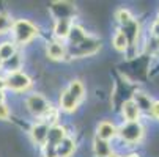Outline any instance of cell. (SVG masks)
I'll list each match as a JSON object with an SVG mask.
<instances>
[{"instance_id": "d6986e66", "label": "cell", "mask_w": 159, "mask_h": 157, "mask_svg": "<svg viewBox=\"0 0 159 157\" xmlns=\"http://www.w3.org/2000/svg\"><path fill=\"white\" fill-rule=\"evenodd\" d=\"M13 22H14V19L8 11H0V36L10 35Z\"/></svg>"}, {"instance_id": "e0dca14e", "label": "cell", "mask_w": 159, "mask_h": 157, "mask_svg": "<svg viewBox=\"0 0 159 157\" xmlns=\"http://www.w3.org/2000/svg\"><path fill=\"white\" fill-rule=\"evenodd\" d=\"M112 151H113V148H112L110 142L101 140L98 137L93 138V154H95V157H109V154Z\"/></svg>"}, {"instance_id": "5bb4252c", "label": "cell", "mask_w": 159, "mask_h": 157, "mask_svg": "<svg viewBox=\"0 0 159 157\" xmlns=\"http://www.w3.org/2000/svg\"><path fill=\"white\" fill-rule=\"evenodd\" d=\"M66 135H70V132H68L66 126H63V124H54V126L49 127L46 143L51 145V146H57Z\"/></svg>"}, {"instance_id": "4fadbf2b", "label": "cell", "mask_w": 159, "mask_h": 157, "mask_svg": "<svg viewBox=\"0 0 159 157\" xmlns=\"http://www.w3.org/2000/svg\"><path fill=\"white\" fill-rule=\"evenodd\" d=\"M87 36H88V32H87L82 25H79V24H76V22H74V24L71 25L70 33H68L66 41H65L66 49H68V47H74L76 44H79L80 41H84Z\"/></svg>"}, {"instance_id": "7c38bea8", "label": "cell", "mask_w": 159, "mask_h": 157, "mask_svg": "<svg viewBox=\"0 0 159 157\" xmlns=\"http://www.w3.org/2000/svg\"><path fill=\"white\" fill-rule=\"evenodd\" d=\"M76 149H77V140L73 135H66L55 146V154L57 157H73Z\"/></svg>"}, {"instance_id": "2e32d148", "label": "cell", "mask_w": 159, "mask_h": 157, "mask_svg": "<svg viewBox=\"0 0 159 157\" xmlns=\"http://www.w3.org/2000/svg\"><path fill=\"white\" fill-rule=\"evenodd\" d=\"M112 46H113V49H115L117 52H120V54H125L129 49L131 42H129L128 36L125 35V32L121 28H118L115 33H113V36H112Z\"/></svg>"}, {"instance_id": "7a4b0ae2", "label": "cell", "mask_w": 159, "mask_h": 157, "mask_svg": "<svg viewBox=\"0 0 159 157\" xmlns=\"http://www.w3.org/2000/svg\"><path fill=\"white\" fill-rule=\"evenodd\" d=\"M10 36H11V42L14 46H29V44L36 39L39 36V27L30 19H14L13 22V27H11V32H10Z\"/></svg>"}, {"instance_id": "603a6c76", "label": "cell", "mask_w": 159, "mask_h": 157, "mask_svg": "<svg viewBox=\"0 0 159 157\" xmlns=\"http://www.w3.org/2000/svg\"><path fill=\"white\" fill-rule=\"evenodd\" d=\"M41 155H43V157H57V154H55V146H51V145H48V143H44V145L41 146Z\"/></svg>"}, {"instance_id": "52a82bcc", "label": "cell", "mask_w": 159, "mask_h": 157, "mask_svg": "<svg viewBox=\"0 0 159 157\" xmlns=\"http://www.w3.org/2000/svg\"><path fill=\"white\" fill-rule=\"evenodd\" d=\"M51 13L54 16V20H57V19L74 20V17L77 14V8H76V5H73L70 2H52Z\"/></svg>"}, {"instance_id": "ba28073f", "label": "cell", "mask_w": 159, "mask_h": 157, "mask_svg": "<svg viewBox=\"0 0 159 157\" xmlns=\"http://www.w3.org/2000/svg\"><path fill=\"white\" fill-rule=\"evenodd\" d=\"M48 132H49V126L43 121H35L30 129H29V137L32 140V143L38 148H41L44 143H46V138H48Z\"/></svg>"}, {"instance_id": "277c9868", "label": "cell", "mask_w": 159, "mask_h": 157, "mask_svg": "<svg viewBox=\"0 0 159 157\" xmlns=\"http://www.w3.org/2000/svg\"><path fill=\"white\" fill-rule=\"evenodd\" d=\"M101 47H102V41L88 33V36L79 44H76L74 47H68V57H71V58L92 57V55H96L101 50Z\"/></svg>"}, {"instance_id": "8992f818", "label": "cell", "mask_w": 159, "mask_h": 157, "mask_svg": "<svg viewBox=\"0 0 159 157\" xmlns=\"http://www.w3.org/2000/svg\"><path fill=\"white\" fill-rule=\"evenodd\" d=\"M51 107H52V102L46 96H43L41 93H32L25 98V108L36 120L43 118V115L46 113Z\"/></svg>"}, {"instance_id": "ffe728a7", "label": "cell", "mask_w": 159, "mask_h": 157, "mask_svg": "<svg viewBox=\"0 0 159 157\" xmlns=\"http://www.w3.org/2000/svg\"><path fill=\"white\" fill-rule=\"evenodd\" d=\"M115 19H117L118 24L121 25V28L131 25L132 22L135 20L134 16H132V13H131L128 8H120V10H117V13H115Z\"/></svg>"}, {"instance_id": "d4e9b609", "label": "cell", "mask_w": 159, "mask_h": 157, "mask_svg": "<svg viewBox=\"0 0 159 157\" xmlns=\"http://www.w3.org/2000/svg\"><path fill=\"white\" fill-rule=\"evenodd\" d=\"M7 86H5V77L0 76V91H5Z\"/></svg>"}, {"instance_id": "83f0119b", "label": "cell", "mask_w": 159, "mask_h": 157, "mask_svg": "<svg viewBox=\"0 0 159 157\" xmlns=\"http://www.w3.org/2000/svg\"><path fill=\"white\" fill-rule=\"evenodd\" d=\"M2 68H3V61H2V60H0V69H2Z\"/></svg>"}, {"instance_id": "8fae6325", "label": "cell", "mask_w": 159, "mask_h": 157, "mask_svg": "<svg viewBox=\"0 0 159 157\" xmlns=\"http://www.w3.org/2000/svg\"><path fill=\"white\" fill-rule=\"evenodd\" d=\"M121 116H123V121H140V116H142V111L139 108V105L135 104V101L132 98L123 101L121 104Z\"/></svg>"}, {"instance_id": "7402d4cb", "label": "cell", "mask_w": 159, "mask_h": 157, "mask_svg": "<svg viewBox=\"0 0 159 157\" xmlns=\"http://www.w3.org/2000/svg\"><path fill=\"white\" fill-rule=\"evenodd\" d=\"M11 116V110L8 107L7 102H0V120L2 121H8Z\"/></svg>"}, {"instance_id": "44dd1931", "label": "cell", "mask_w": 159, "mask_h": 157, "mask_svg": "<svg viewBox=\"0 0 159 157\" xmlns=\"http://www.w3.org/2000/svg\"><path fill=\"white\" fill-rule=\"evenodd\" d=\"M134 101H135V104L139 105V108H140V111H151V105H153V99L148 96V94H145V93H135L134 94V98H132Z\"/></svg>"}, {"instance_id": "5b68a950", "label": "cell", "mask_w": 159, "mask_h": 157, "mask_svg": "<svg viewBox=\"0 0 159 157\" xmlns=\"http://www.w3.org/2000/svg\"><path fill=\"white\" fill-rule=\"evenodd\" d=\"M5 86L8 91L13 93H25L32 88L33 80L32 77L25 72V71H11V72H5Z\"/></svg>"}, {"instance_id": "9c48e42d", "label": "cell", "mask_w": 159, "mask_h": 157, "mask_svg": "<svg viewBox=\"0 0 159 157\" xmlns=\"http://www.w3.org/2000/svg\"><path fill=\"white\" fill-rule=\"evenodd\" d=\"M46 55L54 60V61H63L68 58V49H66V44L63 41H57L52 39L48 42L46 46Z\"/></svg>"}, {"instance_id": "4316f807", "label": "cell", "mask_w": 159, "mask_h": 157, "mask_svg": "<svg viewBox=\"0 0 159 157\" xmlns=\"http://www.w3.org/2000/svg\"><path fill=\"white\" fill-rule=\"evenodd\" d=\"M125 157H142L139 152H129V154H126Z\"/></svg>"}, {"instance_id": "3957f363", "label": "cell", "mask_w": 159, "mask_h": 157, "mask_svg": "<svg viewBox=\"0 0 159 157\" xmlns=\"http://www.w3.org/2000/svg\"><path fill=\"white\" fill-rule=\"evenodd\" d=\"M117 138L125 143V146H135L142 143L145 138V126L142 121H123L118 126L117 130Z\"/></svg>"}, {"instance_id": "ac0fdd59", "label": "cell", "mask_w": 159, "mask_h": 157, "mask_svg": "<svg viewBox=\"0 0 159 157\" xmlns=\"http://www.w3.org/2000/svg\"><path fill=\"white\" fill-rule=\"evenodd\" d=\"M16 54H17V47L14 46L11 41L0 42V60H2L3 63L8 61V60H11Z\"/></svg>"}, {"instance_id": "9a60e30c", "label": "cell", "mask_w": 159, "mask_h": 157, "mask_svg": "<svg viewBox=\"0 0 159 157\" xmlns=\"http://www.w3.org/2000/svg\"><path fill=\"white\" fill-rule=\"evenodd\" d=\"M74 24V20H68V19H57L54 20V38L57 41H66L68 33L71 30V25Z\"/></svg>"}, {"instance_id": "cb8c5ba5", "label": "cell", "mask_w": 159, "mask_h": 157, "mask_svg": "<svg viewBox=\"0 0 159 157\" xmlns=\"http://www.w3.org/2000/svg\"><path fill=\"white\" fill-rule=\"evenodd\" d=\"M150 113L159 121V99L157 101H153V105H151V111Z\"/></svg>"}, {"instance_id": "6da1fadb", "label": "cell", "mask_w": 159, "mask_h": 157, "mask_svg": "<svg viewBox=\"0 0 159 157\" xmlns=\"http://www.w3.org/2000/svg\"><path fill=\"white\" fill-rule=\"evenodd\" d=\"M85 98H87V89L84 82L80 79H73L60 91L57 108L63 113H74Z\"/></svg>"}, {"instance_id": "30bf717a", "label": "cell", "mask_w": 159, "mask_h": 157, "mask_svg": "<svg viewBox=\"0 0 159 157\" xmlns=\"http://www.w3.org/2000/svg\"><path fill=\"white\" fill-rule=\"evenodd\" d=\"M117 130H118V126L115 123L109 121V120H104V121L98 123V126H96V135L95 137L112 143V140L117 138Z\"/></svg>"}, {"instance_id": "484cf974", "label": "cell", "mask_w": 159, "mask_h": 157, "mask_svg": "<svg viewBox=\"0 0 159 157\" xmlns=\"http://www.w3.org/2000/svg\"><path fill=\"white\" fill-rule=\"evenodd\" d=\"M109 157H125V155L120 154V152H117V151H112V152L109 154Z\"/></svg>"}]
</instances>
